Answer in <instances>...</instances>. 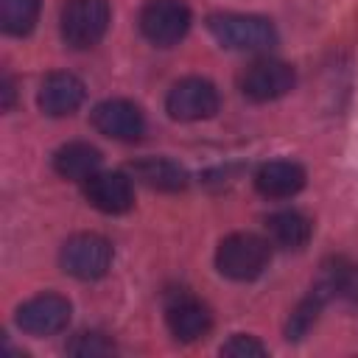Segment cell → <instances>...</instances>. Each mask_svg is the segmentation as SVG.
Masks as SVG:
<instances>
[{
    "mask_svg": "<svg viewBox=\"0 0 358 358\" xmlns=\"http://www.w3.org/2000/svg\"><path fill=\"white\" fill-rule=\"evenodd\" d=\"M210 34L229 50L246 53H266L277 45V28L271 20L257 14H213L207 17Z\"/></svg>",
    "mask_w": 358,
    "mask_h": 358,
    "instance_id": "1",
    "label": "cell"
},
{
    "mask_svg": "<svg viewBox=\"0 0 358 358\" xmlns=\"http://www.w3.org/2000/svg\"><path fill=\"white\" fill-rule=\"evenodd\" d=\"M271 260V246L266 238L252 232H235L218 243L215 266L224 277L235 282H249L266 271Z\"/></svg>",
    "mask_w": 358,
    "mask_h": 358,
    "instance_id": "2",
    "label": "cell"
},
{
    "mask_svg": "<svg viewBox=\"0 0 358 358\" xmlns=\"http://www.w3.org/2000/svg\"><path fill=\"white\" fill-rule=\"evenodd\" d=\"M109 17V0H67L59 17L62 39L76 50H87L103 39Z\"/></svg>",
    "mask_w": 358,
    "mask_h": 358,
    "instance_id": "3",
    "label": "cell"
},
{
    "mask_svg": "<svg viewBox=\"0 0 358 358\" xmlns=\"http://www.w3.org/2000/svg\"><path fill=\"white\" fill-rule=\"evenodd\" d=\"M59 260H62L64 274L76 280H84V282L101 280L112 266V243L103 235L81 232V235H73L62 246Z\"/></svg>",
    "mask_w": 358,
    "mask_h": 358,
    "instance_id": "4",
    "label": "cell"
},
{
    "mask_svg": "<svg viewBox=\"0 0 358 358\" xmlns=\"http://www.w3.org/2000/svg\"><path fill=\"white\" fill-rule=\"evenodd\" d=\"M296 84V73L288 62L282 59H255L243 73H241V92L243 98L255 101V103H266V101H277L282 95H288Z\"/></svg>",
    "mask_w": 358,
    "mask_h": 358,
    "instance_id": "5",
    "label": "cell"
},
{
    "mask_svg": "<svg viewBox=\"0 0 358 358\" xmlns=\"http://www.w3.org/2000/svg\"><path fill=\"white\" fill-rule=\"evenodd\" d=\"M190 28V8L185 0H145L140 8V31L151 45L171 48L185 39Z\"/></svg>",
    "mask_w": 358,
    "mask_h": 358,
    "instance_id": "6",
    "label": "cell"
},
{
    "mask_svg": "<svg viewBox=\"0 0 358 358\" xmlns=\"http://www.w3.org/2000/svg\"><path fill=\"white\" fill-rule=\"evenodd\" d=\"M221 106V98H218V90L213 81L207 78H199V76H187L182 81H176L171 90H168V98H165V109L173 120H207L218 112Z\"/></svg>",
    "mask_w": 358,
    "mask_h": 358,
    "instance_id": "7",
    "label": "cell"
},
{
    "mask_svg": "<svg viewBox=\"0 0 358 358\" xmlns=\"http://www.w3.org/2000/svg\"><path fill=\"white\" fill-rule=\"evenodd\" d=\"M92 126L109 137V140H120V143H134L145 134V117L140 112L137 103L126 101V98H109L101 101L92 109Z\"/></svg>",
    "mask_w": 358,
    "mask_h": 358,
    "instance_id": "8",
    "label": "cell"
},
{
    "mask_svg": "<svg viewBox=\"0 0 358 358\" xmlns=\"http://www.w3.org/2000/svg\"><path fill=\"white\" fill-rule=\"evenodd\" d=\"M165 322H168V330L176 341L182 344H190V341H199L210 333L213 327V313L207 310L204 302H199L193 294L187 291H179L168 299L165 305Z\"/></svg>",
    "mask_w": 358,
    "mask_h": 358,
    "instance_id": "9",
    "label": "cell"
},
{
    "mask_svg": "<svg viewBox=\"0 0 358 358\" xmlns=\"http://www.w3.org/2000/svg\"><path fill=\"white\" fill-rule=\"evenodd\" d=\"M70 322V302L59 294H39L17 308V327L31 336H53Z\"/></svg>",
    "mask_w": 358,
    "mask_h": 358,
    "instance_id": "10",
    "label": "cell"
},
{
    "mask_svg": "<svg viewBox=\"0 0 358 358\" xmlns=\"http://www.w3.org/2000/svg\"><path fill=\"white\" fill-rule=\"evenodd\" d=\"M84 196L95 210L120 215L134 204V185L120 171H98L84 182Z\"/></svg>",
    "mask_w": 358,
    "mask_h": 358,
    "instance_id": "11",
    "label": "cell"
},
{
    "mask_svg": "<svg viewBox=\"0 0 358 358\" xmlns=\"http://www.w3.org/2000/svg\"><path fill=\"white\" fill-rule=\"evenodd\" d=\"M84 81L73 73H50L39 87V109L50 117L73 115L84 103Z\"/></svg>",
    "mask_w": 358,
    "mask_h": 358,
    "instance_id": "12",
    "label": "cell"
},
{
    "mask_svg": "<svg viewBox=\"0 0 358 358\" xmlns=\"http://www.w3.org/2000/svg\"><path fill=\"white\" fill-rule=\"evenodd\" d=\"M255 187L266 199H291L305 187V168L291 159H271L257 168Z\"/></svg>",
    "mask_w": 358,
    "mask_h": 358,
    "instance_id": "13",
    "label": "cell"
},
{
    "mask_svg": "<svg viewBox=\"0 0 358 358\" xmlns=\"http://www.w3.org/2000/svg\"><path fill=\"white\" fill-rule=\"evenodd\" d=\"M129 173H131L140 185H145V187H151V190H159V193H179V190H185L187 182H190L187 171H185L179 162L165 159V157H145V159H137V162L129 165Z\"/></svg>",
    "mask_w": 358,
    "mask_h": 358,
    "instance_id": "14",
    "label": "cell"
},
{
    "mask_svg": "<svg viewBox=\"0 0 358 358\" xmlns=\"http://www.w3.org/2000/svg\"><path fill=\"white\" fill-rule=\"evenodd\" d=\"M101 151L90 143H67L62 148H56L53 154V171L62 176V179H70V182H87L92 173L101 171Z\"/></svg>",
    "mask_w": 358,
    "mask_h": 358,
    "instance_id": "15",
    "label": "cell"
},
{
    "mask_svg": "<svg viewBox=\"0 0 358 358\" xmlns=\"http://www.w3.org/2000/svg\"><path fill=\"white\" fill-rule=\"evenodd\" d=\"M266 232L280 249H302L313 235V221L299 210H280L266 218Z\"/></svg>",
    "mask_w": 358,
    "mask_h": 358,
    "instance_id": "16",
    "label": "cell"
},
{
    "mask_svg": "<svg viewBox=\"0 0 358 358\" xmlns=\"http://www.w3.org/2000/svg\"><path fill=\"white\" fill-rule=\"evenodd\" d=\"M327 296H341L350 302H358V263L347 257H336L322 268V277L316 282Z\"/></svg>",
    "mask_w": 358,
    "mask_h": 358,
    "instance_id": "17",
    "label": "cell"
},
{
    "mask_svg": "<svg viewBox=\"0 0 358 358\" xmlns=\"http://www.w3.org/2000/svg\"><path fill=\"white\" fill-rule=\"evenodd\" d=\"M42 0H0V25L11 36H28L39 20Z\"/></svg>",
    "mask_w": 358,
    "mask_h": 358,
    "instance_id": "18",
    "label": "cell"
},
{
    "mask_svg": "<svg viewBox=\"0 0 358 358\" xmlns=\"http://www.w3.org/2000/svg\"><path fill=\"white\" fill-rule=\"evenodd\" d=\"M324 302H327V294L316 285V288L294 308V313H291V319H288V324H285V338H288V341H299V338L313 327V322L319 319V310L324 308Z\"/></svg>",
    "mask_w": 358,
    "mask_h": 358,
    "instance_id": "19",
    "label": "cell"
},
{
    "mask_svg": "<svg viewBox=\"0 0 358 358\" xmlns=\"http://www.w3.org/2000/svg\"><path fill=\"white\" fill-rule=\"evenodd\" d=\"M70 355H78V358H103V355H112L115 352V344L103 336V333H95V330H84L78 336H73V341L64 347Z\"/></svg>",
    "mask_w": 358,
    "mask_h": 358,
    "instance_id": "20",
    "label": "cell"
},
{
    "mask_svg": "<svg viewBox=\"0 0 358 358\" xmlns=\"http://www.w3.org/2000/svg\"><path fill=\"white\" fill-rule=\"evenodd\" d=\"M268 350L255 338V336H243V333H235L229 341L221 344V355H229V358H263Z\"/></svg>",
    "mask_w": 358,
    "mask_h": 358,
    "instance_id": "21",
    "label": "cell"
},
{
    "mask_svg": "<svg viewBox=\"0 0 358 358\" xmlns=\"http://www.w3.org/2000/svg\"><path fill=\"white\" fill-rule=\"evenodd\" d=\"M0 95H3V98H0L3 109H11V106H14V95H17V92H14V81H11L8 76H3V81H0Z\"/></svg>",
    "mask_w": 358,
    "mask_h": 358,
    "instance_id": "22",
    "label": "cell"
}]
</instances>
